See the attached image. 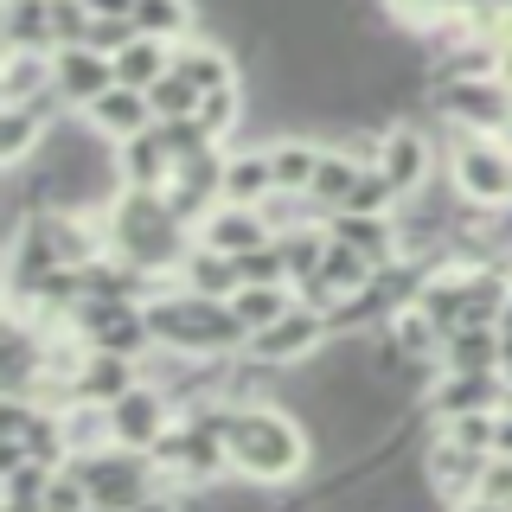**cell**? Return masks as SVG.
<instances>
[{
	"label": "cell",
	"instance_id": "cell-1",
	"mask_svg": "<svg viewBox=\"0 0 512 512\" xmlns=\"http://www.w3.org/2000/svg\"><path fill=\"white\" fill-rule=\"evenodd\" d=\"M224 442H231V474L263 480V487L295 480L301 468H308V455H314V436H308V429H301L282 404H269V397L237 404V410H231V429H224Z\"/></svg>",
	"mask_w": 512,
	"mask_h": 512
},
{
	"label": "cell",
	"instance_id": "cell-2",
	"mask_svg": "<svg viewBox=\"0 0 512 512\" xmlns=\"http://www.w3.org/2000/svg\"><path fill=\"white\" fill-rule=\"evenodd\" d=\"M148 327H154V352H192V359H212V352H244L250 327L237 320V308L224 295H199V288L173 282L148 301Z\"/></svg>",
	"mask_w": 512,
	"mask_h": 512
},
{
	"label": "cell",
	"instance_id": "cell-3",
	"mask_svg": "<svg viewBox=\"0 0 512 512\" xmlns=\"http://www.w3.org/2000/svg\"><path fill=\"white\" fill-rule=\"evenodd\" d=\"M64 468L84 474L90 512H135V506H154L160 500V468H154L148 448H122V442L77 448Z\"/></svg>",
	"mask_w": 512,
	"mask_h": 512
},
{
	"label": "cell",
	"instance_id": "cell-4",
	"mask_svg": "<svg viewBox=\"0 0 512 512\" xmlns=\"http://www.w3.org/2000/svg\"><path fill=\"white\" fill-rule=\"evenodd\" d=\"M448 186L468 205H512V141L506 135H474V128H448Z\"/></svg>",
	"mask_w": 512,
	"mask_h": 512
},
{
	"label": "cell",
	"instance_id": "cell-5",
	"mask_svg": "<svg viewBox=\"0 0 512 512\" xmlns=\"http://www.w3.org/2000/svg\"><path fill=\"white\" fill-rule=\"evenodd\" d=\"M436 116H442L448 128L506 135V128H512V77H506V71L448 77V84H436Z\"/></svg>",
	"mask_w": 512,
	"mask_h": 512
},
{
	"label": "cell",
	"instance_id": "cell-6",
	"mask_svg": "<svg viewBox=\"0 0 512 512\" xmlns=\"http://www.w3.org/2000/svg\"><path fill=\"white\" fill-rule=\"evenodd\" d=\"M320 346H333V327H327V314L308 308V301H295L288 314H276L269 327H256L244 352L250 359H263V365H276V372H288V365H301V359H314Z\"/></svg>",
	"mask_w": 512,
	"mask_h": 512
},
{
	"label": "cell",
	"instance_id": "cell-7",
	"mask_svg": "<svg viewBox=\"0 0 512 512\" xmlns=\"http://www.w3.org/2000/svg\"><path fill=\"white\" fill-rule=\"evenodd\" d=\"M173 416H180V404H173V397L160 391L154 378H141V384H128L116 404H109V442H122V448H154L160 436H167Z\"/></svg>",
	"mask_w": 512,
	"mask_h": 512
},
{
	"label": "cell",
	"instance_id": "cell-8",
	"mask_svg": "<svg viewBox=\"0 0 512 512\" xmlns=\"http://www.w3.org/2000/svg\"><path fill=\"white\" fill-rule=\"evenodd\" d=\"M500 404H512L506 372H448V365H442V378L423 391V410L436 416V423L468 416V410H500Z\"/></svg>",
	"mask_w": 512,
	"mask_h": 512
},
{
	"label": "cell",
	"instance_id": "cell-9",
	"mask_svg": "<svg viewBox=\"0 0 512 512\" xmlns=\"http://www.w3.org/2000/svg\"><path fill=\"white\" fill-rule=\"evenodd\" d=\"M487 461H493L487 448H468V442L448 436V429H436V442H429V455H423V474L442 500L474 506V487H480V474H487Z\"/></svg>",
	"mask_w": 512,
	"mask_h": 512
},
{
	"label": "cell",
	"instance_id": "cell-10",
	"mask_svg": "<svg viewBox=\"0 0 512 512\" xmlns=\"http://www.w3.org/2000/svg\"><path fill=\"white\" fill-rule=\"evenodd\" d=\"M109 84H116V58L109 52H96V45H58L52 52V90L64 109H90Z\"/></svg>",
	"mask_w": 512,
	"mask_h": 512
},
{
	"label": "cell",
	"instance_id": "cell-11",
	"mask_svg": "<svg viewBox=\"0 0 512 512\" xmlns=\"http://www.w3.org/2000/svg\"><path fill=\"white\" fill-rule=\"evenodd\" d=\"M141 365H148V359H128V352H103V346H90L84 359H77V372H71V404H77V397H84V404H116L128 384L148 378Z\"/></svg>",
	"mask_w": 512,
	"mask_h": 512
},
{
	"label": "cell",
	"instance_id": "cell-12",
	"mask_svg": "<svg viewBox=\"0 0 512 512\" xmlns=\"http://www.w3.org/2000/svg\"><path fill=\"white\" fill-rule=\"evenodd\" d=\"M378 167L391 173L397 192L410 199V192H423L429 180H436V167H442V160H436V148H429V135H423V128L391 122V128H384V154H378Z\"/></svg>",
	"mask_w": 512,
	"mask_h": 512
},
{
	"label": "cell",
	"instance_id": "cell-13",
	"mask_svg": "<svg viewBox=\"0 0 512 512\" xmlns=\"http://www.w3.org/2000/svg\"><path fill=\"white\" fill-rule=\"evenodd\" d=\"M276 237V224L263 218V205H231V199H218L212 212L199 218V244H212L224 256H244L256 244H269Z\"/></svg>",
	"mask_w": 512,
	"mask_h": 512
},
{
	"label": "cell",
	"instance_id": "cell-14",
	"mask_svg": "<svg viewBox=\"0 0 512 512\" xmlns=\"http://www.w3.org/2000/svg\"><path fill=\"white\" fill-rule=\"evenodd\" d=\"M84 122L103 141H128V135H141V128H154V103H148V90H135V84H109L84 109Z\"/></svg>",
	"mask_w": 512,
	"mask_h": 512
},
{
	"label": "cell",
	"instance_id": "cell-15",
	"mask_svg": "<svg viewBox=\"0 0 512 512\" xmlns=\"http://www.w3.org/2000/svg\"><path fill=\"white\" fill-rule=\"evenodd\" d=\"M167 180H173V148L160 141V128H141V135L116 141V186L167 192Z\"/></svg>",
	"mask_w": 512,
	"mask_h": 512
},
{
	"label": "cell",
	"instance_id": "cell-16",
	"mask_svg": "<svg viewBox=\"0 0 512 512\" xmlns=\"http://www.w3.org/2000/svg\"><path fill=\"white\" fill-rule=\"evenodd\" d=\"M269 192H276V160H269V148L224 154V199L231 205H263Z\"/></svg>",
	"mask_w": 512,
	"mask_h": 512
},
{
	"label": "cell",
	"instance_id": "cell-17",
	"mask_svg": "<svg viewBox=\"0 0 512 512\" xmlns=\"http://www.w3.org/2000/svg\"><path fill=\"white\" fill-rule=\"evenodd\" d=\"M0 45H7V52H58L45 0H7V13H0Z\"/></svg>",
	"mask_w": 512,
	"mask_h": 512
},
{
	"label": "cell",
	"instance_id": "cell-18",
	"mask_svg": "<svg viewBox=\"0 0 512 512\" xmlns=\"http://www.w3.org/2000/svg\"><path fill=\"white\" fill-rule=\"evenodd\" d=\"M333 237H346V244H359L372 263L384 256H397V212H333L327 218Z\"/></svg>",
	"mask_w": 512,
	"mask_h": 512
},
{
	"label": "cell",
	"instance_id": "cell-19",
	"mask_svg": "<svg viewBox=\"0 0 512 512\" xmlns=\"http://www.w3.org/2000/svg\"><path fill=\"white\" fill-rule=\"evenodd\" d=\"M39 96H52V52L0 58V103H39Z\"/></svg>",
	"mask_w": 512,
	"mask_h": 512
},
{
	"label": "cell",
	"instance_id": "cell-20",
	"mask_svg": "<svg viewBox=\"0 0 512 512\" xmlns=\"http://www.w3.org/2000/svg\"><path fill=\"white\" fill-rule=\"evenodd\" d=\"M180 282L199 288V295H224V301H231L237 288H244V269H237V256H224L212 244H192V256L180 263Z\"/></svg>",
	"mask_w": 512,
	"mask_h": 512
},
{
	"label": "cell",
	"instance_id": "cell-21",
	"mask_svg": "<svg viewBox=\"0 0 512 512\" xmlns=\"http://www.w3.org/2000/svg\"><path fill=\"white\" fill-rule=\"evenodd\" d=\"M442 365L448 372H500V327H455L442 340Z\"/></svg>",
	"mask_w": 512,
	"mask_h": 512
},
{
	"label": "cell",
	"instance_id": "cell-22",
	"mask_svg": "<svg viewBox=\"0 0 512 512\" xmlns=\"http://www.w3.org/2000/svg\"><path fill=\"white\" fill-rule=\"evenodd\" d=\"M167 71H173V45L154 39V32H141L135 45H122V52H116V84L148 90L154 77H167Z\"/></svg>",
	"mask_w": 512,
	"mask_h": 512
},
{
	"label": "cell",
	"instance_id": "cell-23",
	"mask_svg": "<svg viewBox=\"0 0 512 512\" xmlns=\"http://www.w3.org/2000/svg\"><path fill=\"white\" fill-rule=\"evenodd\" d=\"M173 71H180V77H192V84H199V90H224V84H237V64L231 58H224L218 52V45H192V39H180V45H173Z\"/></svg>",
	"mask_w": 512,
	"mask_h": 512
},
{
	"label": "cell",
	"instance_id": "cell-24",
	"mask_svg": "<svg viewBox=\"0 0 512 512\" xmlns=\"http://www.w3.org/2000/svg\"><path fill=\"white\" fill-rule=\"evenodd\" d=\"M295 301H301V295H295V282H244V288L231 295V308H237V320H244V327L256 333V327H269L276 314H288Z\"/></svg>",
	"mask_w": 512,
	"mask_h": 512
},
{
	"label": "cell",
	"instance_id": "cell-25",
	"mask_svg": "<svg viewBox=\"0 0 512 512\" xmlns=\"http://www.w3.org/2000/svg\"><path fill=\"white\" fill-rule=\"evenodd\" d=\"M352 180H359V160H352L340 141H333V148H320V167H314V186H308V192H314L320 205H327V218H333V212L346 205Z\"/></svg>",
	"mask_w": 512,
	"mask_h": 512
},
{
	"label": "cell",
	"instance_id": "cell-26",
	"mask_svg": "<svg viewBox=\"0 0 512 512\" xmlns=\"http://www.w3.org/2000/svg\"><path fill=\"white\" fill-rule=\"evenodd\" d=\"M269 160H276V186H282V192H308V186H314V167H320V141L288 135V141H276V148H269Z\"/></svg>",
	"mask_w": 512,
	"mask_h": 512
},
{
	"label": "cell",
	"instance_id": "cell-27",
	"mask_svg": "<svg viewBox=\"0 0 512 512\" xmlns=\"http://www.w3.org/2000/svg\"><path fill=\"white\" fill-rule=\"evenodd\" d=\"M45 487H52V468H45V461H13V468H0V493H7L13 512H45Z\"/></svg>",
	"mask_w": 512,
	"mask_h": 512
},
{
	"label": "cell",
	"instance_id": "cell-28",
	"mask_svg": "<svg viewBox=\"0 0 512 512\" xmlns=\"http://www.w3.org/2000/svg\"><path fill=\"white\" fill-rule=\"evenodd\" d=\"M135 26L167 39V45H180V39H192V7L186 0H135Z\"/></svg>",
	"mask_w": 512,
	"mask_h": 512
},
{
	"label": "cell",
	"instance_id": "cell-29",
	"mask_svg": "<svg viewBox=\"0 0 512 512\" xmlns=\"http://www.w3.org/2000/svg\"><path fill=\"white\" fill-rule=\"evenodd\" d=\"M148 103H154V122H160V116H192V109L205 103V90L192 84V77L167 71V77H154V84H148Z\"/></svg>",
	"mask_w": 512,
	"mask_h": 512
},
{
	"label": "cell",
	"instance_id": "cell-30",
	"mask_svg": "<svg viewBox=\"0 0 512 512\" xmlns=\"http://www.w3.org/2000/svg\"><path fill=\"white\" fill-rule=\"evenodd\" d=\"M45 13H52V39L58 45H90L96 13L84 7V0H45Z\"/></svg>",
	"mask_w": 512,
	"mask_h": 512
},
{
	"label": "cell",
	"instance_id": "cell-31",
	"mask_svg": "<svg viewBox=\"0 0 512 512\" xmlns=\"http://www.w3.org/2000/svg\"><path fill=\"white\" fill-rule=\"evenodd\" d=\"M237 269H244V282H288V250L282 237H269V244H256L237 256Z\"/></svg>",
	"mask_w": 512,
	"mask_h": 512
},
{
	"label": "cell",
	"instance_id": "cell-32",
	"mask_svg": "<svg viewBox=\"0 0 512 512\" xmlns=\"http://www.w3.org/2000/svg\"><path fill=\"white\" fill-rule=\"evenodd\" d=\"M448 436H455V442H468V448H487V455H493V410H468V416H448Z\"/></svg>",
	"mask_w": 512,
	"mask_h": 512
},
{
	"label": "cell",
	"instance_id": "cell-33",
	"mask_svg": "<svg viewBox=\"0 0 512 512\" xmlns=\"http://www.w3.org/2000/svg\"><path fill=\"white\" fill-rule=\"evenodd\" d=\"M90 13H135V0H84Z\"/></svg>",
	"mask_w": 512,
	"mask_h": 512
}]
</instances>
